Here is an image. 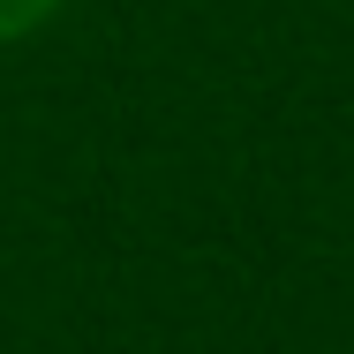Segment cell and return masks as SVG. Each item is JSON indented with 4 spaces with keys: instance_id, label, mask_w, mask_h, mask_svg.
<instances>
[{
    "instance_id": "obj_1",
    "label": "cell",
    "mask_w": 354,
    "mask_h": 354,
    "mask_svg": "<svg viewBox=\"0 0 354 354\" xmlns=\"http://www.w3.org/2000/svg\"><path fill=\"white\" fill-rule=\"evenodd\" d=\"M61 8H68V0H0V46H15V38L46 30Z\"/></svg>"
}]
</instances>
